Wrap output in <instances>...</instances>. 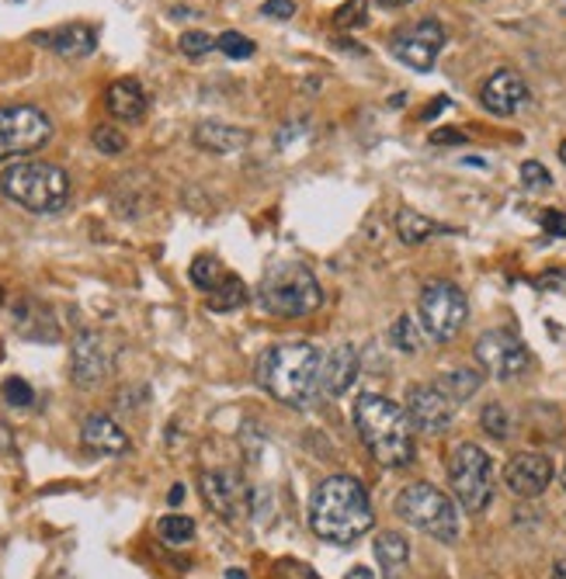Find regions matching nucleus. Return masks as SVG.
<instances>
[{
	"instance_id": "f257e3e1",
	"label": "nucleus",
	"mask_w": 566,
	"mask_h": 579,
	"mask_svg": "<svg viewBox=\"0 0 566 579\" xmlns=\"http://www.w3.org/2000/svg\"><path fill=\"white\" fill-rule=\"evenodd\" d=\"M320 372H323V354L310 341L267 347L254 369L257 385L289 410H306L316 403V395L323 392Z\"/></svg>"
},
{
	"instance_id": "f03ea898",
	"label": "nucleus",
	"mask_w": 566,
	"mask_h": 579,
	"mask_svg": "<svg viewBox=\"0 0 566 579\" xmlns=\"http://www.w3.org/2000/svg\"><path fill=\"white\" fill-rule=\"evenodd\" d=\"M375 524L365 485L351 475L323 479L310 497V528L331 544H354Z\"/></svg>"
},
{
	"instance_id": "7ed1b4c3",
	"label": "nucleus",
	"mask_w": 566,
	"mask_h": 579,
	"mask_svg": "<svg viewBox=\"0 0 566 579\" xmlns=\"http://www.w3.org/2000/svg\"><path fill=\"white\" fill-rule=\"evenodd\" d=\"M354 431H359L369 454L386 469H407L413 465V423L407 410L379 392H362L354 400Z\"/></svg>"
},
{
	"instance_id": "20e7f679",
	"label": "nucleus",
	"mask_w": 566,
	"mask_h": 579,
	"mask_svg": "<svg viewBox=\"0 0 566 579\" xmlns=\"http://www.w3.org/2000/svg\"><path fill=\"white\" fill-rule=\"evenodd\" d=\"M0 192L32 216H56L70 202V174L49 160H14L0 174Z\"/></svg>"
},
{
	"instance_id": "39448f33",
	"label": "nucleus",
	"mask_w": 566,
	"mask_h": 579,
	"mask_svg": "<svg viewBox=\"0 0 566 579\" xmlns=\"http://www.w3.org/2000/svg\"><path fill=\"white\" fill-rule=\"evenodd\" d=\"M257 302L267 316L300 320L323 306V288L306 264H272L257 285Z\"/></svg>"
},
{
	"instance_id": "423d86ee",
	"label": "nucleus",
	"mask_w": 566,
	"mask_h": 579,
	"mask_svg": "<svg viewBox=\"0 0 566 579\" xmlns=\"http://www.w3.org/2000/svg\"><path fill=\"white\" fill-rule=\"evenodd\" d=\"M393 510L400 521L431 534L435 541H445V544L459 541V510H456L452 497L441 493L431 482H410L397 497Z\"/></svg>"
},
{
	"instance_id": "0eeeda50",
	"label": "nucleus",
	"mask_w": 566,
	"mask_h": 579,
	"mask_svg": "<svg viewBox=\"0 0 566 579\" xmlns=\"http://www.w3.org/2000/svg\"><path fill=\"white\" fill-rule=\"evenodd\" d=\"M449 485L462 510L484 513L494 503V462L480 444H459L449 459Z\"/></svg>"
},
{
	"instance_id": "6e6552de",
	"label": "nucleus",
	"mask_w": 566,
	"mask_h": 579,
	"mask_svg": "<svg viewBox=\"0 0 566 579\" xmlns=\"http://www.w3.org/2000/svg\"><path fill=\"white\" fill-rule=\"evenodd\" d=\"M417 316H421V326L431 341L449 344L466 326L469 298L456 282H428L421 288V298H417Z\"/></svg>"
},
{
	"instance_id": "1a4fd4ad",
	"label": "nucleus",
	"mask_w": 566,
	"mask_h": 579,
	"mask_svg": "<svg viewBox=\"0 0 566 579\" xmlns=\"http://www.w3.org/2000/svg\"><path fill=\"white\" fill-rule=\"evenodd\" d=\"M52 139V118L36 105H8L0 108V164L18 160Z\"/></svg>"
},
{
	"instance_id": "9d476101",
	"label": "nucleus",
	"mask_w": 566,
	"mask_h": 579,
	"mask_svg": "<svg viewBox=\"0 0 566 579\" xmlns=\"http://www.w3.org/2000/svg\"><path fill=\"white\" fill-rule=\"evenodd\" d=\"M472 351H476V361H480V369L497 382H511V379L525 375L528 364H531V354H528L525 341L515 337L511 330L480 333V341H476Z\"/></svg>"
},
{
	"instance_id": "9b49d317",
	"label": "nucleus",
	"mask_w": 566,
	"mask_h": 579,
	"mask_svg": "<svg viewBox=\"0 0 566 579\" xmlns=\"http://www.w3.org/2000/svg\"><path fill=\"white\" fill-rule=\"evenodd\" d=\"M115 375V347L101 330H80L70 347V379L77 389H98Z\"/></svg>"
},
{
	"instance_id": "f8f14e48",
	"label": "nucleus",
	"mask_w": 566,
	"mask_h": 579,
	"mask_svg": "<svg viewBox=\"0 0 566 579\" xmlns=\"http://www.w3.org/2000/svg\"><path fill=\"white\" fill-rule=\"evenodd\" d=\"M403 410H407V416L413 423V431H421L428 438H438V434H445L452 426L459 403L438 382H417V385L407 389Z\"/></svg>"
},
{
	"instance_id": "ddd939ff",
	"label": "nucleus",
	"mask_w": 566,
	"mask_h": 579,
	"mask_svg": "<svg viewBox=\"0 0 566 579\" xmlns=\"http://www.w3.org/2000/svg\"><path fill=\"white\" fill-rule=\"evenodd\" d=\"M441 49H445V28L435 18L413 21V24L400 28V32H393V39H390V52L403 67L417 70V73H428L438 63Z\"/></svg>"
},
{
	"instance_id": "4468645a",
	"label": "nucleus",
	"mask_w": 566,
	"mask_h": 579,
	"mask_svg": "<svg viewBox=\"0 0 566 579\" xmlns=\"http://www.w3.org/2000/svg\"><path fill=\"white\" fill-rule=\"evenodd\" d=\"M202 500L208 503V510H213L219 521L233 524L241 521L244 513H251V490L247 482L241 479V472L233 469H213V472H202Z\"/></svg>"
},
{
	"instance_id": "2eb2a0df",
	"label": "nucleus",
	"mask_w": 566,
	"mask_h": 579,
	"mask_svg": "<svg viewBox=\"0 0 566 579\" xmlns=\"http://www.w3.org/2000/svg\"><path fill=\"white\" fill-rule=\"evenodd\" d=\"M556 469H553V459L543 451H521L515 459L504 465V485L518 497V500H535L549 490Z\"/></svg>"
},
{
	"instance_id": "dca6fc26",
	"label": "nucleus",
	"mask_w": 566,
	"mask_h": 579,
	"mask_svg": "<svg viewBox=\"0 0 566 579\" xmlns=\"http://www.w3.org/2000/svg\"><path fill=\"white\" fill-rule=\"evenodd\" d=\"M480 101L490 115H500V118H508L515 111H521L528 105V84L521 80V73L515 70H497L484 90H480Z\"/></svg>"
},
{
	"instance_id": "f3484780",
	"label": "nucleus",
	"mask_w": 566,
	"mask_h": 579,
	"mask_svg": "<svg viewBox=\"0 0 566 579\" xmlns=\"http://www.w3.org/2000/svg\"><path fill=\"white\" fill-rule=\"evenodd\" d=\"M11 316H14L18 337L36 341V344H56L59 341V323L52 320V310L46 306V302H39L36 295H21L14 302Z\"/></svg>"
},
{
	"instance_id": "a211bd4d",
	"label": "nucleus",
	"mask_w": 566,
	"mask_h": 579,
	"mask_svg": "<svg viewBox=\"0 0 566 579\" xmlns=\"http://www.w3.org/2000/svg\"><path fill=\"white\" fill-rule=\"evenodd\" d=\"M32 42L42 46V49H52L56 56H64V59H84V56H91L98 49V32L91 24L74 21V24L49 28V32H36Z\"/></svg>"
},
{
	"instance_id": "6ab92c4d",
	"label": "nucleus",
	"mask_w": 566,
	"mask_h": 579,
	"mask_svg": "<svg viewBox=\"0 0 566 579\" xmlns=\"http://www.w3.org/2000/svg\"><path fill=\"white\" fill-rule=\"evenodd\" d=\"M80 444L101 459H118L129 451V434L108 413H91L80 423Z\"/></svg>"
},
{
	"instance_id": "aec40b11",
	"label": "nucleus",
	"mask_w": 566,
	"mask_h": 579,
	"mask_svg": "<svg viewBox=\"0 0 566 579\" xmlns=\"http://www.w3.org/2000/svg\"><path fill=\"white\" fill-rule=\"evenodd\" d=\"M359 347L354 344H338L331 347V354H323V372H320V389L326 395H344L351 389V382L359 379Z\"/></svg>"
},
{
	"instance_id": "412c9836",
	"label": "nucleus",
	"mask_w": 566,
	"mask_h": 579,
	"mask_svg": "<svg viewBox=\"0 0 566 579\" xmlns=\"http://www.w3.org/2000/svg\"><path fill=\"white\" fill-rule=\"evenodd\" d=\"M146 105H150V98H146V90L136 77H123L105 90V108L118 121H139L146 115Z\"/></svg>"
},
{
	"instance_id": "4be33fe9",
	"label": "nucleus",
	"mask_w": 566,
	"mask_h": 579,
	"mask_svg": "<svg viewBox=\"0 0 566 579\" xmlns=\"http://www.w3.org/2000/svg\"><path fill=\"white\" fill-rule=\"evenodd\" d=\"M195 146L205 149V154L230 157V154H241V149L251 146V133L226 126V121H202V126L195 129Z\"/></svg>"
},
{
	"instance_id": "5701e85b",
	"label": "nucleus",
	"mask_w": 566,
	"mask_h": 579,
	"mask_svg": "<svg viewBox=\"0 0 566 579\" xmlns=\"http://www.w3.org/2000/svg\"><path fill=\"white\" fill-rule=\"evenodd\" d=\"M382 579H400L410 562V541L400 531H382L372 544Z\"/></svg>"
},
{
	"instance_id": "b1692460",
	"label": "nucleus",
	"mask_w": 566,
	"mask_h": 579,
	"mask_svg": "<svg viewBox=\"0 0 566 579\" xmlns=\"http://www.w3.org/2000/svg\"><path fill=\"white\" fill-rule=\"evenodd\" d=\"M247 302H251V292L236 274H226L213 292H205V306L213 313H233V310L247 306Z\"/></svg>"
},
{
	"instance_id": "393cba45",
	"label": "nucleus",
	"mask_w": 566,
	"mask_h": 579,
	"mask_svg": "<svg viewBox=\"0 0 566 579\" xmlns=\"http://www.w3.org/2000/svg\"><path fill=\"white\" fill-rule=\"evenodd\" d=\"M438 233H441V226L435 219L421 216L417 208H400L397 212V236L407 243V247H421V243H428Z\"/></svg>"
},
{
	"instance_id": "a878e982",
	"label": "nucleus",
	"mask_w": 566,
	"mask_h": 579,
	"mask_svg": "<svg viewBox=\"0 0 566 579\" xmlns=\"http://www.w3.org/2000/svg\"><path fill=\"white\" fill-rule=\"evenodd\" d=\"M424 337H428V333H424L421 320L410 316V313L397 316V323L390 326V341H393V347L400 354H421L424 351Z\"/></svg>"
},
{
	"instance_id": "bb28decb",
	"label": "nucleus",
	"mask_w": 566,
	"mask_h": 579,
	"mask_svg": "<svg viewBox=\"0 0 566 579\" xmlns=\"http://www.w3.org/2000/svg\"><path fill=\"white\" fill-rule=\"evenodd\" d=\"M157 538L167 544V548H182L195 538V521L185 513H167L157 521Z\"/></svg>"
},
{
	"instance_id": "cd10ccee",
	"label": "nucleus",
	"mask_w": 566,
	"mask_h": 579,
	"mask_svg": "<svg viewBox=\"0 0 566 579\" xmlns=\"http://www.w3.org/2000/svg\"><path fill=\"white\" fill-rule=\"evenodd\" d=\"M438 385L452 395V400L462 406L469 395H476L480 392V385H484V375L480 372H472V369H459V372H449V375H441L438 379Z\"/></svg>"
},
{
	"instance_id": "c85d7f7f",
	"label": "nucleus",
	"mask_w": 566,
	"mask_h": 579,
	"mask_svg": "<svg viewBox=\"0 0 566 579\" xmlns=\"http://www.w3.org/2000/svg\"><path fill=\"white\" fill-rule=\"evenodd\" d=\"M188 278H192V285L195 288H202V292H213L223 278H226V271L219 267V261L216 257H195V264H192V271H188Z\"/></svg>"
},
{
	"instance_id": "c756f323",
	"label": "nucleus",
	"mask_w": 566,
	"mask_h": 579,
	"mask_svg": "<svg viewBox=\"0 0 566 579\" xmlns=\"http://www.w3.org/2000/svg\"><path fill=\"white\" fill-rule=\"evenodd\" d=\"M480 423H484V431L494 441H508L511 438V413L504 410L500 403H487L484 413H480Z\"/></svg>"
},
{
	"instance_id": "7c9ffc66",
	"label": "nucleus",
	"mask_w": 566,
	"mask_h": 579,
	"mask_svg": "<svg viewBox=\"0 0 566 579\" xmlns=\"http://www.w3.org/2000/svg\"><path fill=\"white\" fill-rule=\"evenodd\" d=\"M334 24L344 28V32H354V28L369 24V4L365 0H344V4L334 11Z\"/></svg>"
},
{
	"instance_id": "2f4dec72",
	"label": "nucleus",
	"mask_w": 566,
	"mask_h": 579,
	"mask_svg": "<svg viewBox=\"0 0 566 579\" xmlns=\"http://www.w3.org/2000/svg\"><path fill=\"white\" fill-rule=\"evenodd\" d=\"M91 139H95V146H98V154H105V157L126 154V146H129V139L123 136V129H115V126H98Z\"/></svg>"
},
{
	"instance_id": "473e14b6",
	"label": "nucleus",
	"mask_w": 566,
	"mask_h": 579,
	"mask_svg": "<svg viewBox=\"0 0 566 579\" xmlns=\"http://www.w3.org/2000/svg\"><path fill=\"white\" fill-rule=\"evenodd\" d=\"M216 49L223 56H230V59H251L254 56V42L247 36H241V32H223L216 39Z\"/></svg>"
},
{
	"instance_id": "72a5a7b5",
	"label": "nucleus",
	"mask_w": 566,
	"mask_h": 579,
	"mask_svg": "<svg viewBox=\"0 0 566 579\" xmlns=\"http://www.w3.org/2000/svg\"><path fill=\"white\" fill-rule=\"evenodd\" d=\"M4 400H8V406H14V410H28V406L36 403V389L28 385L25 379L14 375V379L4 382Z\"/></svg>"
},
{
	"instance_id": "f704fd0d",
	"label": "nucleus",
	"mask_w": 566,
	"mask_h": 579,
	"mask_svg": "<svg viewBox=\"0 0 566 579\" xmlns=\"http://www.w3.org/2000/svg\"><path fill=\"white\" fill-rule=\"evenodd\" d=\"M521 185H525L528 192H546V188L553 185V177H549V170H546L539 160H525V164H521Z\"/></svg>"
},
{
	"instance_id": "c9c22d12",
	"label": "nucleus",
	"mask_w": 566,
	"mask_h": 579,
	"mask_svg": "<svg viewBox=\"0 0 566 579\" xmlns=\"http://www.w3.org/2000/svg\"><path fill=\"white\" fill-rule=\"evenodd\" d=\"M177 49H182L185 56H192V59H198V56L216 49V39L208 36V32H185L182 39H177Z\"/></svg>"
},
{
	"instance_id": "e433bc0d",
	"label": "nucleus",
	"mask_w": 566,
	"mask_h": 579,
	"mask_svg": "<svg viewBox=\"0 0 566 579\" xmlns=\"http://www.w3.org/2000/svg\"><path fill=\"white\" fill-rule=\"evenodd\" d=\"M535 288L543 292H566V267H556V271H546L535 278Z\"/></svg>"
},
{
	"instance_id": "4c0bfd02",
	"label": "nucleus",
	"mask_w": 566,
	"mask_h": 579,
	"mask_svg": "<svg viewBox=\"0 0 566 579\" xmlns=\"http://www.w3.org/2000/svg\"><path fill=\"white\" fill-rule=\"evenodd\" d=\"M543 229H546V236L563 239V236H566V212L546 208V212H543Z\"/></svg>"
},
{
	"instance_id": "58836bf2",
	"label": "nucleus",
	"mask_w": 566,
	"mask_h": 579,
	"mask_svg": "<svg viewBox=\"0 0 566 579\" xmlns=\"http://www.w3.org/2000/svg\"><path fill=\"white\" fill-rule=\"evenodd\" d=\"M261 14L275 18V21H289V18L295 14V4H292V0H264Z\"/></svg>"
},
{
	"instance_id": "ea45409f",
	"label": "nucleus",
	"mask_w": 566,
	"mask_h": 579,
	"mask_svg": "<svg viewBox=\"0 0 566 579\" xmlns=\"http://www.w3.org/2000/svg\"><path fill=\"white\" fill-rule=\"evenodd\" d=\"M462 143H469V136L459 129H435L431 133V146H462Z\"/></svg>"
},
{
	"instance_id": "a19ab883",
	"label": "nucleus",
	"mask_w": 566,
	"mask_h": 579,
	"mask_svg": "<svg viewBox=\"0 0 566 579\" xmlns=\"http://www.w3.org/2000/svg\"><path fill=\"white\" fill-rule=\"evenodd\" d=\"M182 500H185V485H182V482H177V485H174V490L167 493V503H170V507H177V503H182Z\"/></svg>"
},
{
	"instance_id": "79ce46f5",
	"label": "nucleus",
	"mask_w": 566,
	"mask_h": 579,
	"mask_svg": "<svg viewBox=\"0 0 566 579\" xmlns=\"http://www.w3.org/2000/svg\"><path fill=\"white\" fill-rule=\"evenodd\" d=\"M348 579H375V572L365 569V566H354V569L348 572Z\"/></svg>"
},
{
	"instance_id": "37998d69",
	"label": "nucleus",
	"mask_w": 566,
	"mask_h": 579,
	"mask_svg": "<svg viewBox=\"0 0 566 579\" xmlns=\"http://www.w3.org/2000/svg\"><path fill=\"white\" fill-rule=\"evenodd\" d=\"M445 108H449V98H438V101H435V105L424 111V118H435V115H438V111H445Z\"/></svg>"
},
{
	"instance_id": "c03bdc74",
	"label": "nucleus",
	"mask_w": 566,
	"mask_h": 579,
	"mask_svg": "<svg viewBox=\"0 0 566 579\" xmlns=\"http://www.w3.org/2000/svg\"><path fill=\"white\" fill-rule=\"evenodd\" d=\"M553 579H566V556L556 559V566H553Z\"/></svg>"
},
{
	"instance_id": "a18cd8bd",
	"label": "nucleus",
	"mask_w": 566,
	"mask_h": 579,
	"mask_svg": "<svg viewBox=\"0 0 566 579\" xmlns=\"http://www.w3.org/2000/svg\"><path fill=\"white\" fill-rule=\"evenodd\" d=\"M226 579H251V576H247L244 569H236V566H233V569H226Z\"/></svg>"
},
{
	"instance_id": "49530a36",
	"label": "nucleus",
	"mask_w": 566,
	"mask_h": 579,
	"mask_svg": "<svg viewBox=\"0 0 566 579\" xmlns=\"http://www.w3.org/2000/svg\"><path fill=\"white\" fill-rule=\"evenodd\" d=\"M379 4H382V8H407L410 0H379Z\"/></svg>"
},
{
	"instance_id": "de8ad7c7",
	"label": "nucleus",
	"mask_w": 566,
	"mask_h": 579,
	"mask_svg": "<svg viewBox=\"0 0 566 579\" xmlns=\"http://www.w3.org/2000/svg\"><path fill=\"white\" fill-rule=\"evenodd\" d=\"M559 485L566 490V462H563V469H559Z\"/></svg>"
},
{
	"instance_id": "09e8293b",
	"label": "nucleus",
	"mask_w": 566,
	"mask_h": 579,
	"mask_svg": "<svg viewBox=\"0 0 566 579\" xmlns=\"http://www.w3.org/2000/svg\"><path fill=\"white\" fill-rule=\"evenodd\" d=\"M559 160L566 164V143H559Z\"/></svg>"
},
{
	"instance_id": "8fccbe9b",
	"label": "nucleus",
	"mask_w": 566,
	"mask_h": 579,
	"mask_svg": "<svg viewBox=\"0 0 566 579\" xmlns=\"http://www.w3.org/2000/svg\"><path fill=\"white\" fill-rule=\"evenodd\" d=\"M0 306H4V288H0Z\"/></svg>"
},
{
	"instance_id": "3c124183",
	"label": "nucleus",
	"mask_w": 566,
	"mask_h": 579,
	"mask_svg": "<svg viewBox=\"0 0 566 579\" xmlns=\"http://www.w3.org/2000/svg\"><path fill=\"white\" fill-rule=\"evenodd\" d=\"M0 361H4V344H0Z\"/></svg>"
},
{
	"instance_id": "603ef678",
	"label": "nucleus",
	"mask_w": 566,
	"mask_h": 579,
	"mask_svg": "<svg viewBox=\"0 0 566 579\" xmlns=\"http://www.w3.org/2000/svg\"><path fill=\"white\" fill-rule=\"evenodd\" d=\"M18 4H21V0H18Z\"/></svg>"
}]
</instances>
